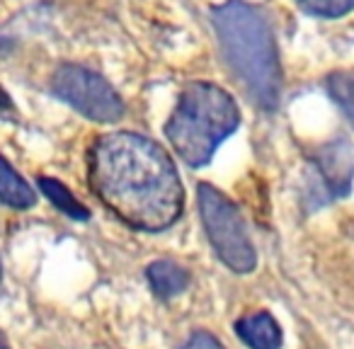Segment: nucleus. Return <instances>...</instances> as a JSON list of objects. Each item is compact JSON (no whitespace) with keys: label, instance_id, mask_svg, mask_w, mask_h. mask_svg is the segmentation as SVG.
Here are the masks:
<instances>
[{"label":"nucleus","instance_id":"6e6552de","mask_svg":"<svg viewBox=\"0 0 354 349\" xmlns=\"http://www.w3.org/2000/svg\"><path fill=\"white\" fill-rule=\"evenodd\" d=\"M320 170L337 197L349 192V187H352V153L344 143L330 146V151L320 158Z\"/></svg>","mask_w":354,"mask_h":349},{"label":"nucleus","instance_id":"f03ea898","mask_svg":"<svg viewBox=\"0 0 354 349\" xmlns=\"http://www.w3.org/2000/svg\"><path fill=\"white\" fill-rule=\"evenodd\" d=\"M212 22L233 78L257 107L274 109L281 95V68L265 15L243 0H228L212 12Z\"/></svg>","mask_w":354,"mask_h":349},{"label":"nucleus","instance_id":"20e7f679","mask_svg":"<svg viewBox=\"0 0 354 349\" xmlns=\"http://www.w3.org/2000/svg\"><path fill=\"white\" fill-rule=\"evenodd\" d=\"M199 214L218 260L236 274H250L257 265V252L236 204L212 185H199Z\"/></svg>","mask_w":354,"mask_h":349},{"label":"nucleus","instance_id":"f8f14e48","mask_svg":"<svg viewBox=\"0 0 354 349\" xmlns=\"http://www.w3.org/2000/svg\"><path fill=\"white\" fill-rule=\"evenodd\" d=\"M299 6L318 17H342L354 10V0H299Z\"/></svg>","mask_w":354,"mask_h":349},{"label":"nucleus","instance_id":"f257e3e1","mask_svg":"<svg viewBox=\"0 0 354 349\" xmlns=\"http://www.w3.org/2000/svg\"><path fill=\"white\" fill-rule=\"evenodd\" d=\"M90 180L104 207L138 231H165L183 214L185 189L175 162L141 133L100 138L90 155Z\"/></svg>","mask_w":354,"mask_h":349},{"label":"nucleus","instance_id":"1a4fd4ad","mask_svg":"<svg viewBox=\"0 0 354 349\" xmlns=\"http://www.w3.org/2000/svg\"><path fill=\"white\" fill-rule=\"evenodd\" d=\"M0 197L8 207L12 209H30L35 207L37 194L32 192V187L25 182V180L12 170L10 162L3 158V185H0Z\"/></svg>","mask_w":354,"mask_h":349},{"label":"nucleus","instance_id":"9b49d317","mask_svg":"<svg viewBox=\"0 0 354 349\" xmlns=\"http://www.w3.org/2000/svg\"><path fill=\"white\" fill-rule=\"evenodd\" d=\"M328 93L354 126V73L337 70V73L328 75Z\"/></svg>","mask_w":354,"mask_h":349},{"label":"nucleus","instance_id":"0eeeda50","mask_svg":"<svg viewBox=\"0 0 354 349\" xmlns=\"http://www.w3.org/2000/svg\"><path fill=\"white\" fill-rule=\"evenodd\" d=\"M146 274H148V281H151L153 294L165 301L180 296L183 291H187V286H189L187 270L170 260H158V262H153V265H148Z\"/></svg>","mask_w":354,"mask_h":349},{"label":"nucleus","instance_id":"9d476101","mask_svg":"<svg viewBox=\"0 0 354 349\" xmlns=\"http://www.w3.org/2000/svg\"><path fill=\"white\" fill-rule=\"evenodd\" d=\"M39 187L44 192V197L54 204L59 211H64L66 216L75 218V221H88L90 211L73 197V194L66 189V185H61L59 180H51V178H39Z\"/></svg>","mask_w":354,"mask_h":349},{"label":"nucleus","instance_id":"423d86ee","mask_svg":"<svg viewBox=\"0 0 354 349\" xmlns=\"http://www.w3.org/2000/svg\"><path fill=\"white\" fill-rule=\"evenodd\" d=\"M236 332L250 349H281V342H284L279 323L267 310H257V313L238 318Z\"/></svg>","mask_w":354,"mask_h":349},{"label":"nucleus","instance_id":"7ed1b4c3","mask_svg":"<svg viewBox=\"0 0 354 349\" xmlns=\"http://www.w3.org/2000/svg\"><path fill=\"white\" fill-rule=\"evenodd\" d=\"M238 124L241 112L226 90L214 83H189L167 119L165 136L172 151L187 165L202 167L236 131Z\"/></svg>","mask_w":354,"mask_h":349},{"label":"nucleus","instance_id":"39448f33","mask_svg":"<svg viewBox=\"0 0 354 349\" xmlns=\"http://www.w3.org/2000/svg\"><path fill=\"white\" fill-rule=\"evenodd\" d=\"M51 90L59 100L93 122L112 124L124 117V102L119 93L100 73L83 66L66 64L54 73Z\"/></svg>","mask_w":354,"mask_h":349},{"label":"nucleus","instance_id":"ddd939ff","mask_svg":"<svg viewBox=\"0 0 354 349\" xmlns=\"http://www.w3.org/2000/svg\"><path fill=\"white\" fill-rule=\"evenodd\" d=\"M183 349H226L221 342H218L214 334L209 332H194L192 337L187 339V344H185Z\"/></svg>","mask_w":354,"mask_h":349}]
</instances>
